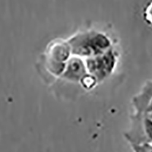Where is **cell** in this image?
<instances>
[{"mask_svg":"<svg viewBox=\"0 0 152 152\" xmlns=\"http://www.w3.org/2000/svg\"><path fill=\"white\" fill-rule=\"evenodd\" d=\"M67 41L72 54L84 59L103 53L113 47L111 38L102 31L95 30L78 32Z\"/></svg>","mask_w":152,"mask_h":152,"instance_id":"6da1fadb","label":"cell"},{"mask_svg":"<svg viewBox=\"0 0 152 152\" xmlns=\"http://www.w3.org/2000/svg\"><path fill=\"white\" fill-rule=\"evenodd\" d=\"M119 61V53L113 47L101 54L85 59L87 71L97 84L108 78L116 70Z\"/></svg>","mask_w":152,"mask_h":152,"instance_id":"7a4b0ae2","label":"cell"},{"mask_svg":"<svg viewBox=\"0 0 152 152\" xmlns=\"http://www.w3.org/2000/svg\"><path fill=\"white\" fill-rule=\"evenodd\" d=\"M72 56L68 41H56L50 43L47 52L48 70L53 75H62L66 63Z\"/></svg>","mask_w":152,"mask_h":152,"instance_id":"3957f363","label":"cell"},{"mask_svg":"<svg viewBox=\"0 0 152 152\" xmlns=\"http://www.w3.org/2000/svg\"><path fill=\"white\" fill-rule=\"evenodd\" d=\"M87 74L88 71L85 66V59L72 55L68 60L64 72L60 77L63 80L69 82L80 83Z\"/></svg>","mask_w":152,"mask_h":152,"instance_id":"277c9868","label":"cell"},{"mask_svg":"<svg viewBox=\"0 0 152 152\" xmlns=\"http://www.w3.org/2000/svg\"><path fill=\"white\" fill-rule=\"evenodd\" d=\"M142 18L145 24L152 28V0H148L144 6Z\"/></svg>","mask_w":152,"mask_h":152,"instance_id":"5b68a950","label":"cell"}]
</instances>
